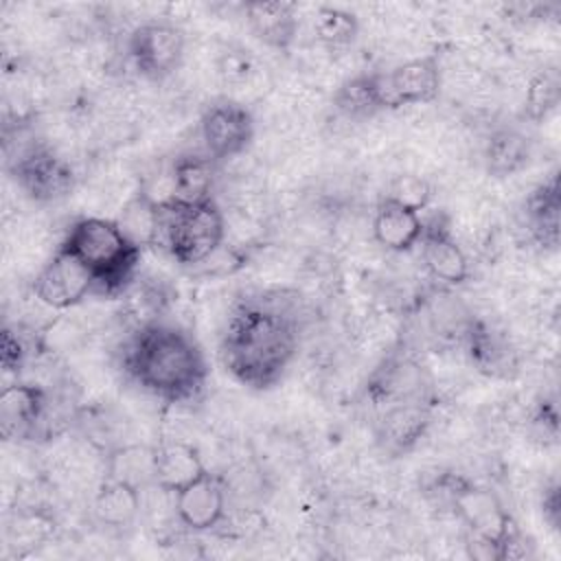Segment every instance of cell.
<instances>
[{
  "label": "cell",
  "mask_w": 561,
  "mask_h": 561,
  "mask_svg": "<svg viewBox=\"0 0 561 561\" xmlns=\"http://www.w3.org/2000/svg\"><path fill=\"white\" fill-rule=\"evenodd\" d=\"M405 208H412L416 213H421L430 199H432V186L425 178L421 175H412V173H405V175H397L388 188V193L383 195Z\"/></svg>",
  "instance_id": "f546056e"
},
{
  "label": "cell",
  "mask_w": 561,
  "mask_h": 561,
  "mask_svg": "<svg viewBox=\"0 0 561 561\" xmlns=\"http://www.w3.org/2000/svg\"><path fill=\"white\" fill-rule=\"evenodd\" d=\"M530 160V140L517 127H497L484 145V167L493 178L522 171Z\"/></svg>",
  "instance_id": "cb8c5ba5"
},
{
  "label": "cell",
  "mask_w": 561,
  "mask_h": 561,
  "mask_svg": "<svg viewBox=\"0 0 561 561\" xmlns=\"http://www.w3.org/2000/svg\"><path fill=\"white\" fill-rule=\"evenodd\" d=\"M298 351V320L287 300L259 296L239 300L219 337L224 368L252 390L280 381Z\"/></svg>",
  "instance_id": "6da1fadb"
},
{
  "label": "cell",
  "mask_w": 561,
  "mask_h": 561,
  "mask_svg": "<svg viewBox=\"0 0 561 561\" xmlns=\"http://www.w3.org/2000/svg\"><path fill=\"white\" fill-rule=\"evenodd\" d=\"M313 37L331 48L348 46L359 33V22L351 11L337 7H318L311 18Z\"/></svg>",
  "instance_id": "4316f807"
},
{
  "label": "cell",
  "mask_w": 561,
  "mask_h": 561,
  "mask_svg": "<svg viewBox=\"0 0 561 561\" xmlns=\"http://www.w3.org/2000/svg\"><path fill=\"white\" fill-rule=\"evenodd\" d=\"M105 478L125 482L140 493L156 486V445H118L105 456Z\"/></svg>",
  "instance_id": "ffe728a7"
},
{
  "label": "cell",
  "mask_w": 561,
  "mask_h": 561,
  "mask_svg": "<svg viewBox=\"0 0 561 561\" xmlns=\"http://www.w3.org/2000/svg\"><path fill=\"white\" fill-rule=\"evenodd\" d=\"M423 368L408 355L386 357L366 381V397L375 405H394L403 401H425Z\"/></svg>",
  "instance_id": "4fadbf2b"
},
{
  "label": "cell",
  "mask_w": 561,
  "mask_h": 561,
  "mask_svg": "<svg viewBox=\"0 0 561 561\" xmlns=\"http://www.w3.org/2000/svg\"><path fill=\"white\" fill-rule=\"evenodd\" d=\"M116 224L138 248H162V204L147 191H138L121 208Z\"/></svg>",
  "instance_id": "7402d4cb"
},
{
  "label": "cell",
  "mask_w": 561,
  "mask_h": 561,
  "mask_svg": "<svg viewBox=\"0 0 561 561\" xmlns=\"http://www.w3.org/2000/svg\"><path fill=\"white\" fill-rule=\"evenodd\" d=\"M296 4L285 0L274 2H248L243 7L250 31L265 46L276 50H287L298 33V15Z\"/></svg>",
  "instance_id": "ac0fdd59"
},
{
  "label": "cell",
  "mask_w": 561,
  "mask_h": 561,
  "mask_svg": "<svg viewBox=\"0 0 561 561\" xmlns=\"http://www.w3.org/2000/svg\"><path fill=\"white\" fill-rule=\"evenodd\" d=\"M31 351H33V344L24 337V333H20L18 329L4 327L0 359H2V368L7 373L20 375L22 368L26 366L28 357H31Z\"/></svg>",
  "instance_id": "1f68e13d"
},
{
  "label": "cell",
  "mask_w": 561,
  "mask_h": 561,
  "mask_svg": "<svg viewBox=\"0 0 561 561\" xmlns=\"http://www.w3.org/2000/svg\"><path fill=\"white\" fill-rule=\"evenodd\" d=\"M11 175L20 191L39 204L59 202L75 188L70 164L46 145H31L11 164Z\"/></svg>",
  "instance_id": "8992f818"
},
{
  "label": "cell",
  "mask_w": 561,
  "mask_h": 561,
  "mask_svg": "<svg viewBox=\"0 0 561 561\" xmlns=\"http://www.w3.org/2000/svg\"><path fill=\"white\" fill-rule=\"evenodd\" d=\"M226 219L215 197L199 204H162V248L182 265H199L219 252Z\"/></svg>",
  "instance_id": "5b68a950"
},
{
  "label": "cell",
  "mask_w": 561,
  "mask_h": 561,
  "mask_svg": "<svg viewBox=\"0 0 561 561\" xmlns=\"http://www.w3.org/2000/svg\"><path fill=\"white\" fill-rule=\"evenodd\" d=\"M432 423L427 401H403L388 405L375 427V438L388 456H405L425 436Z\"/></svg>",
  "instance_id": "5bb4252c"
},
{
  "label": "cell",
  "mask_w": 561,
  "mask_h": 561,
  "mask_svg": "<svg viewBox=\"0 0 561 561\" xmlns=\"http://www.w3.org/2000/svg\"><path fill=\"white\" fill-rule=\"evenodd\" d=\"M465 342L471 364L484 375H504L513 366L508 342L495 333L486 322L471 320L465 327Z\"/></svg>",
  "instance_id": "d4e9b609"
},
{
  "label": "cell",
  "mask_w": 561,
  "mask_h": 561,
  "mask_svg": "<svg viewBox=\"0 0 561 561\" xmlns=\"http://www.w3.org/2000/svg\"><path fill=\"white\" fill-rule=\"evenodd\" d=\"M184 31L169 22H147L131 31L127 42L129 59L136 70L153 81H160L178 70L184 57Z\"/></svg>",
  "instance_id": "9c48e42d"
},
{
  "label": "cell",
  "mask_w": 561,
  "mask_h": 561,
  "mask_svg": "<svg viewBox=\"0 0 561 561\" xmlns=\"http://www.w3.org/2000/svg\"><path fill=\"white\" fill-rule=\"evenodd\" d=\"M199 134L206 156L213 162L230 160L250 147L254 138V118L243 103L219 99L204 110Z\"/></svg>",
  "instance_id": "ba28073f"
},
{
  "label": "cell",
  "mask_w": 561,
  "mask_h": 561,
  "mask_svg": "<svg viewBox=\"0 0 561 561\" xmlns=\"http://www.w3.org/2000/svg\"><path fill=\"white\" fill-rule=\"evenodd\" d=\"M50 392L33 381L9 383L0 394V434L4 440H35L46 436Z\"/></svg>",
  "instance_id": "30bf717a"
},
{
  "label": "cell",
  "mask_w": 561,
  "mask_h": 561,
  "mask_svg": "<svg viewBox=\"0 0 561 561\" xmlns=\"http://www.w3.org/2000/svg\"><path fill=\"white\" fill-rule=\"evenodd\" d=\"M252 70V55L241 46H228L217 57V72L226 83H243Z\"/></svg>",
  "instance_id": "4dcf8cb0"
},
{
  "label": "cell",
  "mask_w": 561,
  "mask_h": 561,
  "mask_svg": "<svg viewBox=\"0 0 561 561\" xmlns=\"http://www.w3.org/2000/svg\"><path fill=\"white\" fill-rule=\"evenodd\" d=\"M123 370L167 403L195 399L208 379V362L195 335L164 318L131 331L123 346Z\"/></svg>",
  "instance_id": "7a4b0ae2"
},
{
  "label": "cell",
  "mask_w": 561,
  "mask_h": 561,
  "mask_svg": "<svg viewBox=\"0 0 561 561\" xmlns=\"http://www.w3.org/2000/svg\"><path fill=\"white\" fill-rule=\"evenodd\" d=\"M142 497L138 489L107 478H103L92 504L96 522L107 528H129L138 519Z\"/></svg>",
  "instance_id": "603a6c76"
},
{
  "label": "cell",
  "mask_w": 561,
  "mask_h": 561,
  "mask_svg": "<svg viewBox=\"0 0 561 561\" xmlns=\"http://www.w3.org/2000/svg\"><path fill=\"white\" fill-rule=\"evenodd\" d=\"M423 230L425 221L421 219V213L381 197L373 215V237L379 245L390 252H410L419 245Z\"/></svg>",
  "instance_id": "2e32d148"
},
{
  "label": "cell",
  "mask_w": 561,
  "mask_h": 561,
  "mask_svg": "<svg viewBox=\"0 0 561 561\" xmlns=\"http://www.w3.org/2000/svg\"><path fill=\"white\" fill-rule=\"evenodd\" d=\"M206 471L199 451L191 443L173 438L156 445V489L162 493L173 495Z\"/></svg>",
  "instance_id": "e0dca14e"
},
{
  "label": "cell",
  "mask_w": 561,
  "mask_h": 561,
  "mask_svg": "<svg viewBox=\"0 0 561 561\" xmlns=\"http://www.w3.org/2000/svg\"><path fill=\"white\" fill-rule=\"evenodd\" d=\"M33 294L50 309H70L94 294V278L79 259L57 248L50 261L37 272Z\"/></svg>",
  "instance_id": "8fae6325"
},
{
  "label": "cell",
  "mask_w": 561,
  "mask_h": 561,
  "mask_svg": "<svg viewBox=\"0 0 561 561\" xmlns=\"http://www.w3.org/2000/svg\"><path fill=\"white\" fill-rule=\"evenodd\" d=\"M333 105L340 114L348 118H368L381 112L377 90H375V72H362L346 79L337 88L333 96Z\"/></svg>",
  "instance_id": "484cf974"
},
{
  "label": "cell",
  "mask_w": 561,
  "mask_h": 561,
  "mask_svg": "<svg viewBox=\"0 0 561 561\" xmlns=\"http://www.w3.org/2000/svg\"><path fill=\"white\" fill-rule=\"evenodd\" d=\"M59 248L88 267L99 296H123L136 278L142 254V248L123 232L116 219L105 217L77 219Z\"/></svg>",
  "instance_id": "3957f363"
},
{
  "label": "cell",
  "mask_w": 561,
  "mask_h": 561,
  "mask_svg": "<svg viewBox=\"0 0 561 561\" xmlns=\"http://www.w3.org/2000/svg\"><path fill=\"white\" fill-rule=\"evenodd\" d=\"M215 164L208 156H180L171 167V204H199L213 197ZM169 204V202H167Z\"/></svg>",
  "instance_id": "44dd1931"
},
{
  "label": "cell",
  "mask_w": 561,
  "mask_h": 561,
  "mask_svg": "<svg viewBox=\"0 0 561 561\" xmlns=\"http://www.w3.org/2000/svg\"><path fill=\"white\" fill-rule=\"evenodd\" d=\"M561 99V77L557 68H543L539 70L528 88H526V99H524V116L533 123L543 121Z\"/></svg>",
  "instance_id": "83f0119b"
},
{
  "label": "cell",
  "mask_w": 561,
  "mask_h": 561,
  "mask_svg": "<svg viewBox=\"0 0 561 561\" xmlns=\"http://www.w3.org/2000/svg\"><path fill=\"white\" fill-rule=\"evenodd\" d=\"M421 259L430 276L443 285H460L469 276V261L458 241L454 239L443 217L425 221L421 237Z\"/></svg>",
  "instance_id": "9a60e30c"
},
{
  "label": "cell",
  "mask_w": 561,
  "mask_h": 561,
  "mask_svg": "<svg viewBox=\"0 0 561 561\" xmlns=\"http://www.w3.org/2000/svg\"><path fill=\"white\" fill-rule=\"evenodd\" d=\"M50 533V522L44 519L42 513H22L15 515L7 528V546L11 554H28L35 546H39Z\"/></svg>",
  "instance_id": "f1b7e54d"
},
{
  "label": "cell",
  "mask_w": 561,
  "mask_h": 561,
  "mask_svg": "<svg viewBox=\"0 0 561 561\" xmlns=\"http://www.w3.org/2000/svg\"><path fill=\"white\" fill-rule=\"evenodd\" d=\"M526 226L537 245L554 250L559 245V175L552 173L526 197Z\"/></svg>",
  "instance_id": "d6986e66"
},
{
  "label": "cell",
  "mask_w": 561,
  "mask_h": 561,
  "mask_svg": "<svg viewBox=\"0 0 561 561\" xmlns=\"http://www.w3.org/2000/svg\"><path fill=\"white\" fill-rule=\"evenodd\" d=\"M173 513L180 526L191 533H204L221 526L228 515L221 480L206 471L202 478L173 493Z\"/></svg>",
  "instance_id": "7c38bea8"
},
{
  "label": "cell",
  "mask_w": 561,
  "mask_h": 561,
  "mask_svg": "<svg viewBox=\"0 0 561 561\" xmlns=\"http://www.w3.org/2000/svg\"><path fill=\"white\" fill-rule=\"evenodd\" d=\"M432 491L443 504L454 508L469 535L495 543L502 550V561L526 554L522 535L511 513L489 489L476 486L458 473H440L432 482Z\"/></svg>",
  "instance_id": "277c9868"
},
{
  "label": "cell",
  "mask_w": 561,
  "mask_h": 561,
  "mask_svg": "<svg viewBox=\"0 0 561 561\" xmlns=\"http://www.w3.org/2000/svg\"><path fill=\"white\" fill-rule=\"evenodd\" d=\"M543 517L552 524V528H559V515H561V500H559V484L552 482L546 491H543Z\"/></svg>",
  "instance_id": "d6a6232c"
},
{
  "label": "cell",
  "mask_w": 561,
  "mask_h": 561,
  "mask_svg": "<svg viewBox=\"0 0 561 561\" xmlns=\"http://www.w3.org/2000/svg\"><path fill=\"white\" fill-rule=\"evenodd\" d=\"M440 66L434 57H416L386 72H375V90L383 110L432 103L440 92Z\"/></svg>",
  "instance_id": "52a82bcc"
}]
</instances>
